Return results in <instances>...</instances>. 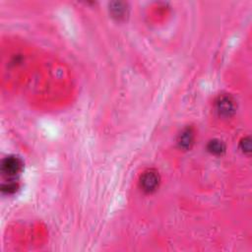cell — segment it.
<instances>
[{
  "label": "cell",
  "instance_id": "3957f363",
  "mask_svg": "<svg viewBox=\"0 0 252 252\" xmlns=\"http://www.w3.org/2000/svg\"><path fill=\"white\" fill-rule=\"evenodd\" d=\"M1 172L8 178H14L23 169V161L17 156L5 157L0 165Z\"/></svg>",
  "mask_w": 252,
  "mask_h": 252
},
{
  "label": "cell",
  "instance_id": "52a82bcc",
  "mask_svg": "<svg viewBox=\"0 0 252 252\" xmlns=\"http://www.w3.org/2000/svg\"><path fill=\"white\" fill-rule=\"evenodd\" d=\"M19 189V183L14 179H9L1 186V190L5 194H13Z\"/></svg>",
  "mask_w": 252,
  "mask_h": 252
},
{
  "label": "cell",
  "instance_id": "5b68a950",
  "mask_svg": "<svg viewBox=\"0 0 252 252\" xmlns=\"http://www.w3.org/2000/svg\"><path fill=\"white\" fill-rule=\"evenodd\" d=\"M109 13L116 21H123L126 19L129 13L127 3L122 1H115L109 4Z\"/></svg>",
  "mask_w": 252,
  "mask_h": 252
},
{
  "label": "cell",
  "instance_id": "6da1fadb",
  "mask_svg": "<svg viewBox=\"0 0 252 252\" xmlns=\"http://www.w3.org/2000/svg\"><path fill=\"white\" fill-rule=\"evenodd\" d=\"M215 109L219 116L229 118L236 111V101L230 94H221L215 100Z\"/></svg>",
  "mask_w": 252,
  "mask_h": 252
},
{
  "label": "cell",
  "instance_id": "ba28073f",
  "mask_svg": "<svg viewBox=\"0 0 252 252\" xmlns=\"http://www.w3.org/2000/svg\"><path fill=\"white\" fill-rule=\"evenodd\" d=\"M239 147L240 150L244 153V154H249L251 152V142L249 137H244L240 140L239 143Z\"/></svg>",
  "mask_w": 252,
  "mask_h": 252
},
{
  "label": "cell",
  "instance_id": "8992f818",
  "mask_svg": "<svg viewBox=\"0 0 252 252\" xmlns=\"http://www.w3.org/2000/svg\"><path fill=\"white\" fill-rule=\"evenodd\" d=\"M207 150L210 154L220 157L225 153L226 147H225V144L221 140L212 139L209 141V143L207 145Z\"/></svg>",
  "mask_w": 252,
  "mask_h": 252
},
{
  "label": "cell",
  "instance_id": "277c9868",
  "mask_svg": "<svg viewBox=\"0 0 252 252\" xmlns=\"http://www.w3.org/2000/svg\"><path fill=\"white\" fill-rule=\"evenodd\" d=\"M195 141V131L192 127H185L177 137V145L183 151L190 150Z\"/></svg>",
  "mask_w": 252,
  "mask_h": 252
},
{
  "label": "cell",
  "instance_id": "7a4b0ae2",
  "mask_svg": "<svg viewBox=\"0 0 252 252\" xmlns=\"http://www.w3.org/2000/svg\"><path fill=\"white\" fill-rule=\"evenodd\" d=\"M160 183V175L155 168H148L143 171L139 179L140 188L148 194L155 192Z\"/></svg>",
  "mask_w": 252,
  "mask_h": 252
}]
</instances>
